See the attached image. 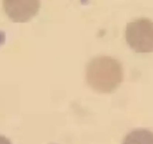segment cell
Listing matches in <instances>:
<instances>
[{"instance_id":"2","label":"cell","mask_w":153,"mask_h":144,"mask_svg":"<svg viewBox=\"0 0 153 144\" xmlns=\"http://www.w3.org/2000/svg\"><path fill=\"white\" fill-rule=\"evenodd\" d=\"M126 39L131 48L138 53L153 52V21L140 18L127 24Z\"/></svg>"},{"instance_id":"3","label":"cell","mask_w":153,"mask_h":144,"mask_svg":"<svg viewBox=\"0 0 153 144\" xmlns=\"http://www.w3.org/2000/svg\"><path fill=\"white\" fill-rule=\"evenodd\" d=\"M41 0H3L5 14L14 23H26L39 11Z\"/></svg>"},{"instance_id":"5","label":"cell","mask_w":153,"mask_h":144,"mask_svg":"<svg viewBox=\"0 0 153 144\" xmlns=\"http://www.w3.org/2000/svg\"><path fill=\"white\" fill-rule=\"evenodd\" d=\"M0 144H11V141L5 136L0 135Z\"/></svg>"},{"instance_id":"1","label":"cell","mask_w":153,"mask_h":144,"mask_svg":"<svg viewBox=\"0 0 153 144\" xmlns=\"http://www.w3.org/2000/svg\"><path fill=\"white\" fill-rule=\"evenodd\" d=\"M86 80L87 84L95 92L111 93L123 82V66L113 57H95L86 67Z\"/></svg>"},{"instance_id":"4","label":"cell","mask_w":153,"mask_h":144,"mask_svg":"<svg viewBox=\"0 0 153 144\" xmlns=\"http://www.w3.org/2000/svg\"><path fill=\"white\" fill-rule=\"evenodd\" d=\"M123 144H153V132L147 129H136L128 134Z\"/></svg>"}]
</instances>
